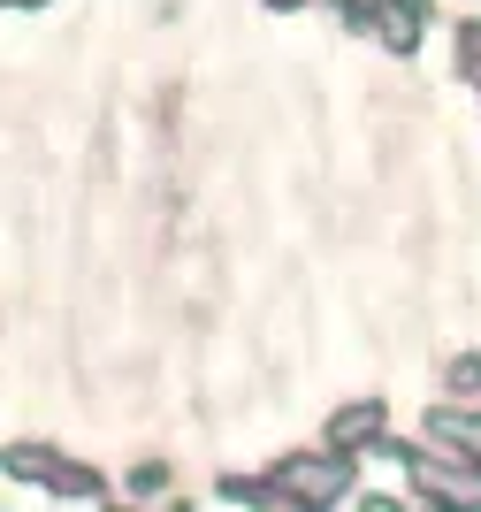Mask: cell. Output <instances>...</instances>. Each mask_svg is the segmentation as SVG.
<instances>
[{"label": "cell", "instance_id": "obj_1", "mask_svg": "<svg viewBox=\"0 0 481 512\" xmlns=\"http://www.w3.org/2000/svg\"><path fill=\"white\" fill-rule=\"evenodd\" d=\"M8 474H16V482H39L46 497H69V505H107V482H100V474L54 459L46 444H16V451H8Z\"/></svg>", "mask_w": 481, "mask_h": 512}, {"label": "cell", "instance_id": "obj_2", "mask_svg": "<svg viewBox=\"0 0 481 512\" xmlns=\"http://www.w3.org/2000/svg\"><path fill=\"white\" fill-rule=\"evenodd\" d=\"M275 482L291 490V505H336V497L352 490V451H329V459L298 451V459H283V467H275Z\"/></svg>", "mask_w": 481, "mask_h": 512}, {"label": "cell", "instance_id": "obj_3", "mask_svg": "<svg viewBox=\"0 0 481 512\" xmlns=\"http://www.w3.org/2000/svg\"><path fill=\"white\" fill-rule=\"evenodd\" d=\"M382 421H390V406L382 398H352V406H336L329 413V451H382L390 436H382Z\"/></svg>", "mask_w": 481, "mask_h": 512}, {"label": "cell", "instance_id": "obj_4", "mask_svg": "<svg viewBox=\"0 0 481 512\" xmlns=\"http://www.w3.org/2000/svg\"><path fill=\"white\" fill-rule=\"evenodd\" d=\"M443 390H451V398H474L481 390V352H459V360L443 367Z\"/></svg>", "mask_w": 481, "mask_h": 512}, {"label": "cell", "instance_id": "obj_5", "mask_svg": "<svg viewBox=\"0 0 481 512\" xmlns=\"http://www.w3.org/2000/svg\"><path fill=\"white\" fill-rule=\"evenodd\" d=\"M161 482H168V467H138V474H130V490H138V497H161Z\"/></svg>", "mask_w": 481, "mask_h": 512}, {"label": "cell", "instance_id": "obj_6", "mask_svg": "<svg viewBox=\"0 0 481 512\" xmlns=\"http://www.w3.org/2000/svg\"><path fill=\"white\" fill-rule=\"evenodd\" d=\"M466 451L481 459V413H466Z\"/></svg>", "mask_w": 481, "mask_h": 512}, {"label": "cell", "instance_id": "obj_7", "mask_svg": "<svg viewBox=\"0 0 481 512\" xmlns=\"http://www.w3.org/2000/svg\"><path fill=\"white\" fill-rule=\"evenodd\" d=\"M8 8H46V0H8Z\"/></svg>", "mask_w": 481, "mask_h": 512}]
</instances>
